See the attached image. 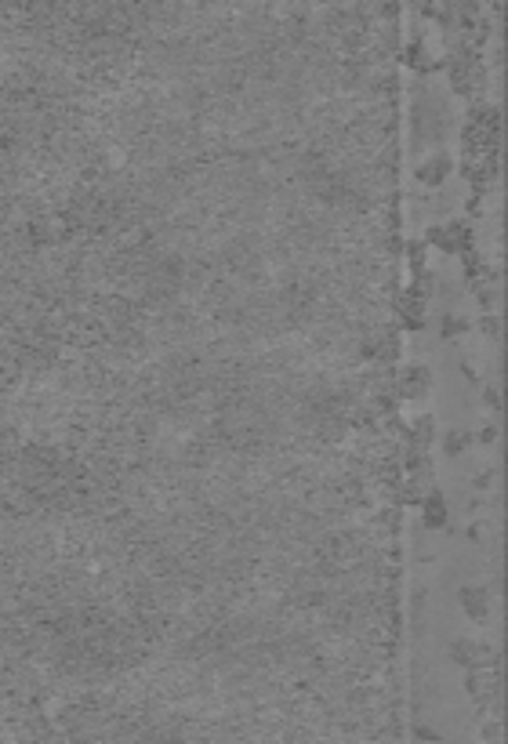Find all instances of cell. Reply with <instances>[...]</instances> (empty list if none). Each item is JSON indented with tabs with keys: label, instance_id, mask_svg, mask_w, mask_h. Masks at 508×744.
<instances>
[{
	"label": "cell",
	"instance_id": "obj_1",
	"mask_svg": "<svg viewBox=\"0 0 508 744\" xmlns=\"http://www.w3.org/2000/svg\"><path fill=\"white\" fill-rule=\"evenodd\" d=\"M461 603H465V610L472 617H483V614H487V588H483V585L461 588Z\"/></svg>",
	"mask_w": 508,
	"mask_h": 744
},
{
	"label": "cell",
	"instance_id": "obj_2",
	"mask_svg": "<svg viewBox=\"0 0 508 744\" xmlns=\"http://www.w3.org/2000/svg\"><path fill=\"white\" fill-rule=\"evenodd\" d=\"M443 515H447V501H443L439 490H432V494L425 498V520H428V526H439Z\"/></svg>",
	"mask_w": 508,
	"mask_h": 744
},
{
	"label": "cell",
	"instance_id": "obj_3",
	"mask_svg": "<svg viewBox=\"0 0 508 744\" xmlns=\"http://www.w3.org/2000/svg\"><path fill=\"white\" fill-rule=\"evenodd\" d=\"M417 174H422L425 182H439L443 174H447V156H432V160H425L422 167H417Z\"/></svg>",
	"mask_w": 508,
	"mask_h": 744
},
{
	"label": "cell",
	"instance_id": "obj_4",
	"mask_svg": "<svg viewBox=\"0 0 508 744\" xmlns=\"http://www.w3.org/2000/svg\"><path fill=\"white\" fill-rule=\"evenodd\" d=\"M422 388H425V371L422 367H411L403 374V393L414 396V393H422Z\"/></svg>",
	"mask_w": 508,
	"mask_h": 744
},
{
	"label": "cell",
	"instance_id": "obj_5",
	"mask_svg": "<svg viewBox=\"0 0 508 744\" xmlns=\"http://www.w3.org/2000/svg\"><path fill=\"white\" fill-rule=\"evenodd\" d=\"M447 450H450V454L465 450V432H450V439H447Z\"/></svg>",
	"mask_w": 508,
	"mask_h": 744
}]
</instances>
